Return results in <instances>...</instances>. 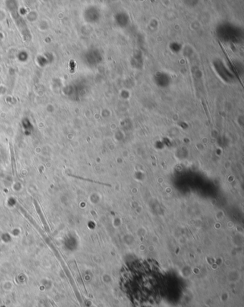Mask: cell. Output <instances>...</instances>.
Wrapping results in <instances>:
<instances>
[{"instance_id":"6da1fadb","label":"cell","mask_w":244,"mask_h":307,"mask_svg":"<svg viewBox=\"0 0 244 307\" xmlns=\"http://www.w3.org/2000/svg\"><path fill=\"white\" fill-rule=\"evenodd\" d=\"M121 289L128 299L138 306L159 302L164 292V280L154 264L138 262L127 268L122 275Z\"/></svg>"},{"instance_id":"7a4b0ae2","label":"cell","mask_w":244,"mask_h":307,"mask_svg":"<svg viewBox=\"0 0 244 307\" xmlns=\"http://www.w3.org/2000/svg\"><path fill=\"white\" fill-rule=\"evenodd\" d=\"M75 66H76V64L74 62L73 60H71L69 62V67H70V72L71 73H73L75 71Z\"/></svg>"}]
</instances>
